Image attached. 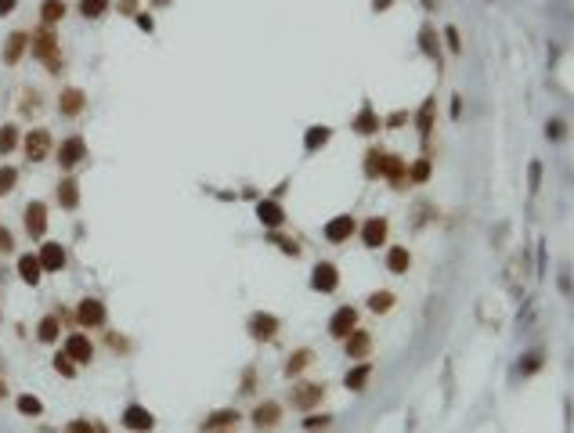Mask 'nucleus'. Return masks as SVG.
<instances>
[{
    "instance_id": "nucleus-39",
    "label": "nucleus",
    "mask_w": 574,
    "mask_h": 433,
    "mask_svg": "<svg viewBox=\"0 0 574 433\" xmlns=\"http://www.w3.org/2000/svg\"><path fill=\"white\" fill-rule=\"evenodd\" d=\"M267 242H271V245H279V250H282V253H289V257H300V245H296V238H289V235L267 231Z\"/></svg>"
},
{
    "instance_id": "nucleus-25",
    "label": "nucleus",
    "mask_w": 574,
    "mask_h": 433,
    "mask_svg": "<svg viewBox=\"0 0 574 433\" xmlns=\"http://www.w3.org/2000/svg\"><path fill=\"white\" fill-rule=\"evenodd\" d=\"M58 336H62V315L51 311V315L40 318V325H37V339H40V343H58Z\"/></svg>"
},
{
    "instance_id": "nucleus-13",
    "label": "nucleus",
    "mask_w": 574,
    "mask_h": 433,
    "mask_svg": "<svg viewBox=\"0 0 574 433\" xmlns=\"http://www.w3.org/2000/svg\"><path fill=\"white\" fill-rule=\"evenodd\" d=\"M257 221H260L267 231H279V228L286 224L282 202H279V199H260V202H257Z\"/></svg>"
},
{
    "instance_id": "nucleus-23",
    "label": "nucleus",
    "mask_w": 574,
    "mask_h": 433,
    "mask_svg": "<svg viewBox=\"0 0 574 433\" xmlns=\"http://www.w3.org/2000/svg\"><path fill=\"white\" fill-rule=\"evenodd\" d=\"M18 278L25 286H40V278H44V267L37 260V253H22L18 257Z\"/></svg>"
},
{
    "instance_id": "nucleus-32",
    "label": "nucleus",
    "mask_w": 574,
    "mask_h": 433,
    "mask_svg": "<svg viewBox=\"0 0 574 433\" xmlns=\"http://www.w3.org/2000/svg\"><path fill=\"white\" fill-rule=\"evenodd\" d=\"M18 145H22V130L15 123H4V127H0V156H11Z\"/></svg>"
},
{
    "instance_id": "nucleus-48",
    "label": "nucleus",
    "mask_w": 574,
    "mask_h": 433,
    "mask_svg": "<svg viewBox=\"0 0 574 433\" xmlns=\"http://www.w3.org/2000/svg\"><path fill=\"white\" fill-rule=\"evenodd\" d=\"M401 123H408V112H390L383 127H401Z\"/></svg>"
},
{
    "instance_id": "nucleus-57",
    "label": "nucleus",
    "mask_w": 574,
    "mask_h": 433,
    "mask_svg": "<svg viewBox=\"0 0 574 433\" xmlns=\"http://www.w3.org/2000/svg\"><path fill=\"white\" fill-rule=\"evenodd\" d=\"M0 315H4V311H0Z\"/></svg>"
},
{
    "instance_id": "nucleus-49",
    "label": "nucleus",
    "mask_w": 574,
    "mask_h": 433,
    "mask_svg": "<svg viewBox=\"0 0 574 433\" xmlns=\"http://www.w3.org/2000/svg\"><path fill=\"white\" fill-rule=\"evenodd\" d=\"M105 339H109V347H112V350H127V339H123V336H116V332H109Z\"/></svg>"
},
{
    "instance_id": "nucleus-16",
    "label": "nucleus",
    "mask_w": 574,
    "mask_h": 433,
    "mask_svg": "<svg viewBox=\"0 0 574 433\" xmlns=\"http://www.w3.org/2000/svg\"><path fill=\"white\" fill-rule=\"evenodd\" d=\"M246 329H250L253 339H275V332L282 329V322L275 315H267V311H257V315H250Z\"/></svg>"
},
{
    "instance_id": "nucleus-9",
    "label": "nucleus",
    "mask_w": 574,
    "mask_h": 433,
    "mask_svg": "<svg viewBox=\"0 0 574 433\" xmlns=\"http://www.w3.org/2000/svg\"><path fill=\"white\" fill-rule=\"evenodd\" d=\"M119 422H123L130 433H148V429H156V415L148 412L145 405H127L123 415H119Z\"/></svg>"
},
{
    "instance_id": "nucleus-8",
    "label": "nucleus",
    "mask_w": 574,
    "mask_h": 433,
    "mask_svg": "<svg viewBox=\"0 0 574 433\" xmlns=\"http://www.w3.org/2000/svg\"><path fill=\"white\" fill-rule=\"evenodd\" d=\"M358 235H361V245H369V250H376V245H386L390 221H386V216H369V221L358 228Z\"/></svg>"
},
{
    "instance_id": "nucleus-7",
    "label": "nucleus",
    "mask_w": 574,
    "mask_h": 433,
    "mask_svg": "<svg viewBox=\"0 0 574 433\" xmlns=\"http://www.w3.org/2000/svg\"><path fill=\"white\" fill-rule=\"evenodd\" d=\"M322 397H325V386L322 383H296L289 390V405L300 408V412H311V408H318Z\"/></svg>"
},
{
    "instance_id": "nucleus-46",
    "label": "nucleus",
    "mask_w": 574,
    "mask_h": 433,
    "mask_svg": "<svg viewBox=\"0 0 574 433\" xmlns=\"http://www.w3.org/2000/svg\"><path fill=\"white\" fill-rule=\"evenodd\" d=\"M538 368H542V354L535 350V354H527V358H524V368H520V372H524V376H531V372H538Z\"/></svg>"
},
{
    "instance_id": "nucleus-51",
    "label": "nucleus",
    "mask_w": 574,
    "mask_h": 433,
    "mask_svg": "<svg viewBox=\"0 0 574 433\" xmlns=\"http://www.w3.org/2000/svg\"><path fill=\"white\" fill-rule=\"evenodd\" d=\"M546 134H549V138H563V123H560V119L546 123Z\"/></svg>"
},
{
    "instance_id": "nucleus-3",
    "label": "nucleus",
    "mask_w": 574,
    "mask_h": 433,
    "mask_svg": "<svg viewBox=\"0 0 574 433\" xmlns=\"http://www.w3.org/2000/svg\"><path fill=\"white\" fill-rule=\"evenodd\" d=\"M109 322V311H105V303L98 296H87L76 303V325L80 329H102Z\"/></svg>"
},
{
    "instance_id": "nucleus-4",
    "label": "nucleus",
    "mask_w": 574,
    "mask_h": 433,
    "mask_svg": "<svg viewBox=\"0 0 574 433\" xmlns=\"http://www.w3.org/2000/svg\"><path fill=\"white\" fill-rule=\"evenodd\" d=\"M22 224H25V235L29 238H44L47 235V202L29 199L25 209H22Z\"/></svg>"
},
{
    "instance_id": "nucleus-26",
    "label": "nucleus",
    "mask_w": 574,
    "mask_h": 433,
    "mask_svg": "<svg viewBox=\"0 0 574 433\" xmlns=\"http://www.w3.org/2000/svg\"><path fill=\"white\" fill-rule=\"evenodd\" d=\"M238 419H243V415H238L235 408H217L214 415H209V419H202V433H217V429H231Z\"/></svg>"
},
{
    "instance_id": "nucleus-34",
    "label": "nucleus",
    "mask_w": 574,
    "mask_h": 433,
    "mask_svg": "<svg viewBox=\"0 0 574 433\" xmlns=\"http://www.w3.org/2000/svg\"><path fill=\"white\" fill-rule=\"evenodd\" d=\"M383 163H386V152L383 148H369L365 152V177H383Z\"/></svg>"
},
{
    "instance_id": "nucleus-45",
    "label": "nucleus",
    "mask_w": 574,
    "mask_h": 433,
    "mask_svg": "<svg viewBox=\"0 0 574 433\" xmlns=\"http://www.w3.org/2000/svg\"><path fill=\"white\" fill-rule=\"evenodd\" d=\"M0 253H15V235L0 224Z\"/></svg>"
},
{
    "instance_id": "nucleus-42",
    "label": "nucleus",
    "mask_w": 574,
    "mask_h": 433,
    "mask_svg": "<svg viewBox=\"0 0 574 433\" xmlns=\"http://www.w3.org/2000/svg\"><path fill=\"white\" fill-rule=\"evenodd\" d=\"M22 116H29V112H37L40 109V94H37V90H25V94H22Z\"/></svg>"
},
{
    "instance_id": "nucleus-14",
    "label": "nucleus",
    "mask_w": 574,
    "mask_h": 433,
    "mask_svg": "<svg viewBox=\"0 0 574 433\" xmlns=\"http://www.w3.org/2000/svg\"><path fill=\"white\" fill-rule=\"evenodd\" d=\"M66 354L76 365H90V361H94V343L87 339V332H69L66 336Z\"/></svg>"
},
{
    "instance_id": "nucleus-5",
    "label": "nucleus",
    "mask_w": 574,
    "mask_h": 433,
    "mask_svg": "<svg viewBox=\"0 0 574 433\" xmlns=\"http://www.w3.org/2000/svg\"><path fill=\"white\" fill-rule=\"evenodd\" d=\"M83 159H87V141H83V134H69L62 145H58V166H62V170H76Z\"/></svg>"
},
{
    "instance_id": "nucleus-55",
    "label": "nucleus",
    "mask_w": 574,
    "mask_h": 433,
    "mask_svg": "<svg viewBox=\"0 0 574 433\" xmlns=\"http://www.w3.org/2000/svg\"><path fill=\"white\" fill-rule=\"evenodd\" d=\"M217 433H231V429H217Z\"/></svg>"
},
{
    "instance_id": "nucleus-40",
    "label": "nucleus",
    "mask_w": 574,
    "mask_h": 433,
    "mask_svg": "<svg viewBox=\"0 0 574 433\" xmlns=\"http://www.w3.org/2000/svg\"><path fill=\"white\" fill-rule=\"evenodd\" d=\"M66 433H105V426H98L94 419H73L66 426Z\"/></svg>"
},
{
    "instance_id": "nucleus-43",
    "label": "nucleus",
    "mask_w": 574,
    "mask_h": 433,
    "mask_svg": "<svg viewBox=\"0 0 574 433\" xmlns=\"http://www.w3.org/2000/svg\"><path fill=\"white\" fill-rule=\"evenodd\" d=\"M427 177H430V156H422V159L412 166V181H415V184H422Z\"/></svg>"
},
{
    "instance_id": "nucleus-18",
    "label": "nucleus",
    "mask_w": 574,
    "mask_h": 433,
    "mask_svg": "<svg viewBox=\"0 0 574 433\" xmlns=\"http://www.w3.org/2000/svg\"><path fill=\"white\" fill-rule=\"evenodd\" d=\"M354 329H358V311H354V307H340V311L329 318V336L332 339H343Z\"/></svg>"
},
{
    "instance_id": "nucleus-21",
    "label": "nucleus",
    "mask_w": 574,
    "mask_h": 433,
    "mask_svg": "<svg viewBox=\"0 0 574 433\" xmlns=\"http://www.w3.org/2000/svg\"><path fill=\"white\" fill-rule=\"evenodd\" d=\"M372 372H376V365L365 358V361H358L354 368H347V376H343V383H347V390H354V394H361L369 386V379H372Z\"/></svg>"
},
{
    "instance_id": "nucleus-1",
    "label": "nucleus",
    "mask_w": 574,
    "mask_h": 433,
    "mask_svg": "<svg viewBox=\"0 0 574 433\" xmlns=\"http://www.w3.org/2000/svg\"><path fill=\"white\" fill-rule=\"evenodd\" d=\"M29 51H33L44 66H47V73H62V51H58V37L51 33V29H37V33H29Z\"/></svg>"
},
{
    "instance_id": "nucleus-28",
    "label": "nucleus",
    "mask_w": 574,
    "mask_h": 433,
    "mask_svg": "<svg viewBox=\"0 0 574 433\" xmlns=\"http://www.w3.org/2000/svg\"><path fill=\"white\" fill-rule=\"evenodd\" d=\"M412 267V253L405 250V245H390V253H386V271L390 274H408Z\"/></svg>"
},
{
    "instance_id": "nucleus-22",
    "label": "nucleus",
    "mask_w": 574,
    "mask_h": 433,
    "mask_svg": "<svg viewBox=\"0 0 574 433\" xmlns=\"http://www.w3.org/2000/svg\"><path fill=\"white\" fill-rule=\"evenodd\" d=\"M54 199L62 209H76L80 206V181L76 177H62L58 181V188H54Z\"/></svg>"
},
{
    "instance_id": "nucleus-27",
    "label": "nucleus",
    "mask_w": 574,
    "mask_h": 433,
    "mask_svg": "<svg viewBox=\"0 0 574 433\" xmlns=\"http://www.w3.org/2000/svg\"><path fill=\"white\" fill-rule=\"evenodd\" d=\"M315 361V350H307V347H300V350H293L289 358H286V368H282V372L289 376V379H296L300 372H304V368Z\"/></svg>"
},
{
    "instance_id": "nucleus-35",
    "label": "nucleus",
    "mask_w": 574,
    "mask_h": 433,
    "mask_svg": "<svg viewBox=\"0 0 574 433\" xmlns=\"http://www.w3.org/2000/svg\"><path fill=\"white\" fill-rule=\"evenodd\" d=\"M109 4H112V0H76V8H80L83 18H102L109 11Z\"/></svg>"
},
{
    "instance_id": "nucleus-50",
    "label": "nucleus",
    "mask_w": 574,
    "mask_h": 433,
    "mask_svg": "<svg viewBox=\"0 0 574 433\" xmlns=\"http://www.w3.org/2000/svg\"><path fill=\"white\" fill-rule=\"evenodd\" d=\"M542 184V163H531V192H538Z\"/></svg>"
},
{
    "instance_id": "nucleus-41",
    "label": "nucleus",
    "mask_w": 574,
    "mask_h": 433,
    "mask_svg": "<svg viewBox=\"0 0 574 433\" xmlns=\"http://www.w3.org/2000/svg\"><path fill=\"white\" fill-rule=\"evenodd\" d=\"M419 40H422V51L427 54H437V33L430 25H422V33H419Z\"/></svg>"
},
{
    "instance_id": "nucleus-12",
    "label": "nucleus",
    "mask_w": 574,
    "mask_h": 433,
    "mask_svg": "<svg viewBox=\"0 0 574 433\" xmlns=\"http://www.w3.org/2000/svg\"><path fill=\"white\" fill-rule=\"evenodd\" d=\"M37 260H40V267H44V274H58L66 267V245H58V242H40V253H37Z\"/></svg>"
},
{
    "instance_id": "nucleus-15",
    "label": "nucleus",
    "mask_w": 574,
    "mask_h": 433,
    "mask_svg": "<svg viewBox=\"0 0 574 433\" xmlns=\"http://www.w3.org/2000/svg\"><path fill=\"white\" fill-rule=\"evenodd\" d=\"M83 109H87V94H83L80 87H66L62 94H58V116H66V119H76Z\"/></svg>"
},
{
    "instance_id": "nucleus-36",
    "label": "nucleus",
    "mask_w": 574,
    "mask_h": 433,
    "mask_svg": "<svg viewBox=\"0 0 574 433\" xmlns=\"http://www.w3.org/2000/svg\"><path fill=\"white\" fill-rule=\"evenodd\" d=\"M329 138H332V130H329V127H307V134H304V148H307V152H315V148L329 145Z\"/></svg>"
},
{
    "instance_id": "nucleus-20",
    "label": "nucleus",
    "mask_w": 574,
    "mask_h": 433,
    "mask_svg": "<svg viewBox=\"0 0 574 433\" xmlns=\"http://www.w3.org/2000/svg\"><path fill=\"white\" fill-rule=\"evenodd\" d=\"M350 130H358V134H365V138H369V134L383 130V119H379V116H376V109L365 102V105L358 109V116L350 119Z\"/></svg>"
},
{
    "instance_id": "nucleus-33",
    "label": "nucleus",
    "mask_w": 574,
    "mask_h": 433,
    "mask_svg": "<svg viewBox=\"0 0 574 433\" xmlns=\"http://www.w3.org/2000/svg\"><path fill=\"white\" fill-rule=\"evenodd\" d=\"M365 303H369L372 315H386L390 307H394V293H390V289H376V293H369Z\"/></svg>"
},
{
    "instance_id": "nucleus-47",
    "label": "nucleus",
    "mask_w": 574,
    "mask_h": 433,
    "mask_svg": "<svg viewBox=\"0 0 574 433\" xmlns=\"http://www.w3.org/2000/svg\"><path fill=\"white\" fill-rule=\"evenodd\" d=\"M332 422V415H307L304 419V429H325Z\"/></svg>"
},
{
    "instance_id": "nucleus-24",
    "label": "nucleus",
    "mask_w": 574,
    "mask_h": 433,
    "mask_svg": "<svg viewBox=\"0 0 574 433\" xmlns=\"http://www.w3.org/2000/svg\"><path fill=\"white\" fill-rule=\"evenodd\" d=\"M434 119H437V102L434 98H427L419 105V112H415V130H419V138L427 141L430 138V130H434Z\"/></svg>"
},
{
    "instance_id": "nucleus-17",
    "label": "nucleus",
    "mask_w": 574,
    "mask_h": 433,
    "mask_svg": "<svg viewBox=\"0 0 574 433\" xmlns=\"http://www.w3.org/2000/svg\"><path fill=\"white\" fill-rule=\"evenodd\" d=\"M253 426L257 429H275L279 426V419H282V405H279V401H260V405L253 408Z\"/></svg>"
},
{
    "instance_id": "nucleus-29",
    "label": "nucleus",
    "mask_w": 574,
    "mask_h": 433,
    "mask_svg": "<svg viewBox=\"0 0 574 433\" xmlns=\"http://www.w3.org/2000/svg\"><path fill=\"white\" fill-rule=\"evenodd\" d=\"M383 177H390V184H394V188H405V177H408V170H405V159H401V156H390V152H386Z\"/></svg>"
},
{
    "instance_id": "nucleus-44",
    "label": "nucleus",
    "mask_w": 574,
    "mask_h": 433,
    "mask_svg": "<svg viewBox=\"0 0 574 433\" xmlns=\"http://www.w3.org/2000/svg\"><path fill=\"white\" fill-rule=\"evenodd\" d=\"M444 40H448V51H451V54H463V44H459V29H456V25H448V29H444Z\"/></svg>"
},
{
    "instance_id": "nucleus-56",
    "label": "nucleus",
    "mask_w": 574,
    "mask_h": 433,
    "mask_svg": "<svg viewBox=\"0 0 574 433\" xmlns=\"http://www.w3.org/2000/svg\"><path fill=\"white\" fill-rule=\"evenodd\" d=\"M156 4H166V0H156Z\"/></svg>"
},
{
    "instance_id": "nucleus-30",
    "label": "nucleus",
    "mask_w": 574,
    "mask_h": 433,
    "mask_svg": "<svg viewBox=\"0 0 574 433\" xmlns=\"http://www.w3.org/2000/svg\"><path fill=\"white\" fill-rule=\"evenodd\" d=\"M66 4H62V0H44V8H40V22H44V29H51V25H58V22H62L66 18Z\"/></svg>"
},
{
    "instance_id": "nucleus-2",
    "label": "nucleus",
    "mask_w": 574,
    "mask_h": 433,
    "mask_svg": "<svg viewBox=\"0 0 574 433\" xmlns=\"http://www.w3.org/2000/svg\"><path fill=\"white\" fill-rule=\"evenodd\" d=\"M51 148H54V138H51V130H44V127H33V130L22 138V152H25L29 163L51 159Z\"/></svg>"
},
{
    "instance_id": "nucleus-38",
    "label": "nucleus",
    "mask_w": 574,
    "mask_h": 433,
    "mask_svg": "<svg viewBox=\"0 0 574 433\" xmlns=\"http://www.w3.org/2000/svg\"><path fill=\"white\" fill-rule=\"evenodd\" d=\"M51 365H54V372H58V376H66V379H76V361H73L66 350H62V354H54V358H51Z\"/></svg>"
},
{
    "instance_id": "nucleus-37",
    "label": "nucleus",
    "mask_w": 574,
    "mask_h": 433,
    "mask_svg": "<svg viewBox=\"0 0 574 433\" xmlns=\"http://www.w3.org/2000/svg\"><path fill=\"white\" fill-rule=\"evenodd\" d=\"M15 188H18V170L11 163H4L0 166V195H11Z\"/></svg>"
},
{
    "instance_id": "nucleus-11",
    "label": "nucleus",
    "mask_w": 574,
    "mask_h": 433,
    "mask_svg": "<svg viewBox=\"0 0 574 433\" xmlns=\"http://www.w3.org/2000/svg\"><path fill=\"white\" fill-rule=\"evenodd\" d=\"M322 235L329 238V242H347V238H354L358 235V221H354V216L350 213H340V216H332V221L322 228Z\"/></svg>"
},
{
    "instance_id": "nucleus-19",
    "label": "nucleus",
    "mask_w": 574,
    "mask_h": 433,
    "mask_svg": "<svg viewBox=\"0 0 574 433\" xmlns=\"http://www.w3.org/2000/svg\"><path fill=\"white\" fill-rule=\"evenodd\" d=\"M25 51H29V33H11L4 40V47H0V61H4V66H18Z\"/></svg>"
},
{
    "instance_id": "nucleus-53",
    "label": "nucleus",
    "mask_w": 574,
    "mask_h": 433,
    "mask_svg": "<svg viewBox=\"0 0 574 433\" xmlns=\"http://www.w3.org/2000/svg\"><path fill=\"white\" fill-rule=\"evenodd\" d=\"M138 25H141V29H152V18H148V15L141 11V15H138Z\"/></svg>"
},
{
    "instance_id": "nucleus-6",
    "label": "nucleus",
    "mask_w": 574,
    "mask_h": 433,
    "mask_svg": "<svg viewBox=\"0 0 574 433\" xmlns=\"http://www.w3.org/2000/svg\"><path fill=\"white\" fill-rule=\"evenodd\" d=\"M311 289L315 293H336L340 289V267L332 260H318L311 271Z\"/></svg>"
},
{
    "instance_id": "nucleus-10",
    "label": "nucleus",
    "mask_w": 574,
    "mask_h": 433,
    "mask_svg": "<svg viewBox=\"0 0 574 433\" xmlns=\"http://www.w3.org/2000/svg\"><path fill=\"white\" fill-rule=\"evenodd\" d=\"M340 343H343V350H347V358H350V361H365V358L372 354V336H369L365 329H354V332H347V336L340 339Z\"/></svg>"
},
{
    "instance_id": "nucleus-54",
    "label": "nucleus",
    "mask_w": 574,
    "mask_h": 433,
    "mask_svg": "<svg viewBox=\"0 0 574 433\" xmlns=\"http://www.w3.org/2000/svg\"><path fill=\"white\" fill-rule=\"evenodd\" d=\"M8 394H11V390H8V379H4V376H0V401H4Z\"/></svg>"
},
{
    "instance_id": "nucleus-31",
    "label": "nucleus",
    "mask_w": 574,
    "mask_h": 433,
    "mask_svg": "<svg viewBox=\"0 0 574 433\" xmlns=\"http://www.w3.org/2000/svg\"><path fill=\"white\" fill-rule=\"evenodd\" d=\"M15 408H18L25 419H40V415H44V401H40L37 394H18Z\"/></svg>"
},
{
    "instance_id": "nucleus-52",
    "label": "nucleus",
    "mask_w": 574,
    "mask_h": 433,
    "mask_svg": "<svg viewBox=\"0 0 574 433\" xmlns=\"http://www.w3.org/2000/svg\"><path fill=\"white\" fill-rule=\"evenodd\" d=\"M15 8H18V0H0V18H8Z\"/></svg>"
}]
</instances>
